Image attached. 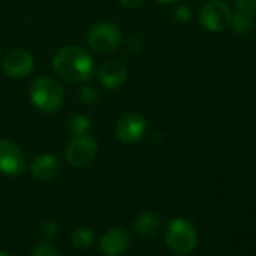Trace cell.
Here are the masks:
<instances>
[{"instance_id":"1","label":"cell","mask_w":256,"mask_h":256,"mask_svg":"<svg viewBox=\"0 0 256 256\" xmlns=\"http://www.w3.org/2000/svg\"><path fill=\"white\" fill-rule=\"evenodd\" d=\"M54 72L70 83H80L88 80L94 72L92 58L77 46L62 47L53 58Z\"/></svg>"},{"instance_id":"2","label":"cell","mask_w":256,"mask_h":256,"mask_svg":"<svg viewBox=\"0 0 256 256\" xmlns=\"http://www.w3.org/2000/svg\"><path fill=\"white\" fill-rule=\"evenodd\" d=\"M30 100L44 113H56L64 104V89L52 77H40L32 83Z\"/></svg>"},{"instance_id":"3","label":"cell","mask_w":256,"mask_h":256,"mask_svg":"<svg viewBox=\"0 0 256 256\" xmlns=\"http://www.w3.org/2000/svg\"><path fill=\"white\" fill-rule=\"evenodd\" d=\"M168 247L176 254H188L198 246V232L186 218H174L164 232Z\"/></svg>"},{"instance_id":"4","label":"cell","mask_w":256,"mask_h":256,"mask_svg":"<svg viewBox=\"0 0 256 256\" xmlns=\"http://www.w3.org/2000/svg\"><path fill=\"white\" fill-rule=\"evenodd\" d=\"M122 41L119 28L114 23H98L88 34L89 47L96 53L113 52Z\"/></svg>"},{"instance_id":"5","label":"cell","mask_w":256,"mask_h":256,"mask_svg":"<svg viewBox=\"0 0 256 256\" xmlns=\"http://www.w3.org/2000/svg\"><path fill=\"white\" fill-rule=\"evenodd\" d=\"M98 152V144L92 136H77L74 138L65 151L66 162L74 168H84L94 162Z\"/></svg>"},{"instance_id":"6","label":"cell","mask_w":256,"mask_h":256,"mask_svg":"<svg viewBox=\"0 0 256 256\" xmlns=\"http://www.w3.org/2000/svg\"><path fill=\"white\" fill-rule=\"evenodd\" d=\"M146 120L140 113H125L116 124V138L126 145L140 142L146 134Z\"/></svg>"},{"instance_id":"7","label":"cell","mask_w":256,"mask_h":256,"mask_svg":"<svg viewBox=\"0 0 256 256\" xmlns=\"http://www.w3.org/2000/svg\"><path fill=\"white\" fill-rule=\"evenodd\" d=\"M199 20L205 29L211 32H220L230 24L232 12L224 2H220V0H210V2H206L202 6L199 12Z\"/></svg>"},{"instance_id":"8","label":"cell","mask_w":256,"mask_h":256,"mask_svg":"<svg viewBox=\"0 0 256 256\" xmlns=\"http://www.w3.org/2000/svg\"><path fill=\"white\" fill-rule=\"evenodd\" d=\"M2 66L6 76L12 78H26L32 74L35 68V62L28 50L12 48L4 56Z\"/></svg>"},{"instance_id":"9","label":"cell","mask_w":256,"mask_h":256,"mask_svg":"<svg viewBox=\"0 0 256 256\" xmlns=\"http://www.w3.org/2000/svg\"><path fill=\"white\" fill-rule=\"evenodd\" d=\"M24 168L26 160L22 150L10 140H0V174L18 176L24 172Z\"/></svg>"},{"instance_id":"10","label":"cell","mask_w":256,"mask_h":256,"mask_svg":"<svg viewBox=\"0 0 256 256\" xmlns=\"http://www.w3.org/2000/svg\"><path fill=\"white\" fill-rule=\"evenodd\" d=\"M130 246V235L122 228L108 229L100 240V248L106 256H120Z\"/></svg>"},{"instance_id":"11","label":"cell","mask_w":256,"mask_h":256,"mask_svg":"<svg viewBox=\"0 0 256 256\" xmlns=\"http://www.w3.org/2000/svg\"><path fill=\"white\" fill-rule=\"evenodd\" d=\"M128 77L126 66L120 60H107L98 68V82L106 89H118Z\"/></svg>"},{"instance_id":"12","label":"cell","mask_w":256,"mask_h":256,"mask_svg":"<svg viewBox=\"0 0 256 256\" xmlns=\"http://www.w3.org/2000/svg\"><path fill=\"white\" fill-rule=\"evenodd\" d=\"M60 172V162L53 154L38 156L30 164V174L41 181H52Z\"/></svg>"},{"instance_id":"13","label":"cell","mask_w":256,"mask_h":256,"mask_svg":"<svg viewBox=\"0 0 256 256\" xmlns=\"http://www.w3.org/2000/svg\"><path fill=\"white\" fill-rule=\"evenodd\" d=\"M133 228L138 235L142 238H152L158 234L162 228V220L152 212H142L133 223Z\"/></svg>"},{"instance_id":"14","label":"cell","mask_w":256,"mask_h":256,"mask_svg":"<svg viewBox=\"0 0 256 256\" xmlns=\"http://www.w3.org/2000/svg\"><path fill=\"white\" fill-rule=\"evenodd\" d=\"M94 232L88 228H77L71 234V242L78 250H88L94 244Z\"/></svg>"},{"instance_id":"15","label":"cell","mask_w":256,"mask_h":256,"mask_svg":"<svg viewBox=\"0 0 256 256\" xmlns=\"http://www.w3.org/2000/svg\"><path fill=\"white\" fill-rule=\"evenodd\" d=\"M89 130H90V120H89V118H86L83 114H76L68 120V132L74 138L84 136L89 133Z\"/></svg>"},{"instance_id":"16","label":"cell","mask_w":256,"mask_h":256,"mask_svg":"<svg viewBox=\"0 0 256 256\" xmlns=\"http://www.w3.org/2000/svg\"><path fill=\"white\" fill-rule=\"evenodd\" d=\"M234 29L240 34H247L253 29V17L244 14V12H238L235 16H232V20H230Z\"/></svg>"},{"instance_id":"17","label":"cell","mask_w":256,"mask_h":256,"mask_svg":"<svg viewBox=\"0 0 256 256\" xmlns=\"http://www.w3.org/2000/svg\"><path fill=\"white\" fill-rule=\"evenodd\" d=\"M41 232H42V236L47 238V240H54L59 234V224L54 222V220H47L42 223V228H41Z\"/></svg>"},{"instance_id":"18","label":"cell","mask_w":256,"mask_h":256,"mask_svg":"<svg viewBox=\"0 0 256 256\" xmlns=\"http://www.w3.org/2000/svg\"><path fill=\"white\" fill-rule=\"evenodd\" d=\"M236 6L240 12H244L250 17L256 16V0H236Z\"/></svg>"},{"instance_id":"19","label":"cell","mask_w":256,"mask_h":256,"mask_svg":"<svg viewBox=\"0 0 256 256\" xmlns=\"http://www.w3.org/2000/svg\"><path fill=\"white\" fill-rule=\"evenodd\" d=\"M32 256H60V254H59V253L56 252V248L52 247L50 244H47V242H40V244L34 248Z\"/></svg>"},{"instance_id":"20","label":"cell","mask_w":256,"mask_h":256,"mask_svg":"<svg viewBox=\"0 0 256 256\" xmlns=\"http://www.w3.org/2000/svg\"><path fill=\"white\" fill-rule=\"evenodd\" d=\"M175 18L180 20V22H186L190 18V10L188 8H178L175 11Z\"/></svg>"},{"instance_id":"21","label":"cell","mask_w":256,"mask_h":256,"mask_svg":"<svg viewBox=\"0 0 256 256\" xmlns=\"http://www.w3.org/2000/svg\"><path fill=\"white\" fill-rule=\"evenodd\" d=\"M144 0H119V4L124 5L125 8H138L142 5Z\"/></svg>"},{"instance_id":"22","label":"cell","mask_w":256,"mask_h":256,"mask_svg":"<svg viewBox=\"0 0 256 256\" xmlns=\"http://www.w3.org/2000/svg\"><path fill=\"white\" fill-rule=\"evenodd\" d=\"M82 96H83L84 101L89 102V98H90V96L95 98V92H94V89H90V88H84V89L82 90Z\"/></svg>"},{"instance_id":"23","label":"cell","mask_w":256,"mask_h":256,"mask_svg":"<svg viewBox=\"0 0 256 256\" xmlns=\"http://www.w3.org/2000/svg\"><path fill=\"white\" fill-rule=\"evenodd\" d=\"M162 4H176V2H181V0H158Z\"/></svg>"},{"instance_id":"24","label":"cell","mask_w":256,"mask_h":256,"mask_svg":"<svg viewBox=\"0 0 256 256\" xmlns=\"http://www.w3.org/2000/svg\"><path fill=\"white\" fill-rule=\"evenodd\" d=\"M0 256H11V254H8V253H5V252H0Z\"/></svg>"}]
</instances>
